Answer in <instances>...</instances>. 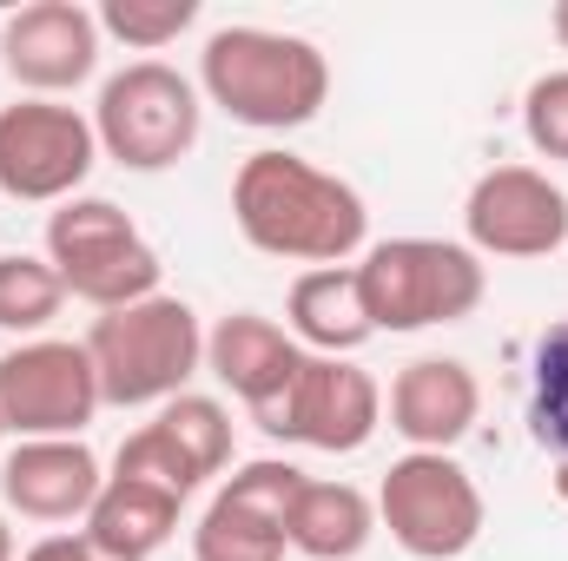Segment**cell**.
Segmentation results:
<instances>
[{
    "label": "cell",
    "mask_w": 568,
    "mask_h": 561,
    "mask_svg": "<svg viewBox=\"0 0 568 561\" xmlns=\"http://www.w3.org/2000/svg\"><path fill=\"white\" fill-rule=\"evenodd\" d=\"M93 417H100V377H93L87 344L27 337L0 357V429L13 442L80 436Z\"/></svg>",
    "instance_id": "9"
},
{
    "label": "cell",
    "mask_w": 568,
    "mask_h": 561,
    "mask_svg": "<svg viewBox=\"0 0 568 561\" xmlns=\"http://www.w3.org/2000/svg\"><path fill=\"white\" fill-rule=\"evenodd\" d=\"M483 417V384L463 357H417L390 377V429L410 449H456Z\"/></svg>",
    "instance_id": "15"
},
{
    "label": "cell",
    "mask_w": 568,
    "mask_h": 561,
    "mask_svg": "<svg viewBox=\"0 0 568 561\" xmlns=\"http://www.w3.org/2000/svg\"><path fill=\"white\" fill-rule=\"evenodd\" d=\"M20 561H113V555H100L87 536H40Z\"/></svg>",
    "instance_id": "25"
},
{
    "label": "cell",
    "mask_w": 568,
    "mask_h": 561,
    "mask_svg": "<svg viewBox=\"0 0 568 561\" xmlns=\"http://www.w3.org/2000/svg\"><path fill=\"white\" fill-rule=\"evenodd\" d=\"M205 126V100H199V80H185L179 67L165 60H133L120 67L106 86H100V106H93V133L100 152L126 172H165L179 165Z\"/></svg>",
    "instance_id": "6"
},
{
    "label": "cell",
    "mask_w": 568,
    "mask_h": 561,
    "mask_svg": "<svg viewBox=\"0 0 568 561\" xmlns=\"http://www.w3.org/2000/svg\"><path fill=\"white\" fill-rule=\"evenodd\" d=\"M199 100L232 113L252 133L311 126L331 100V60L304 33L272 27H219L199 53Z\"/></svg>",
    "instance_id": "2"
},
{
    "label": "cell",
    "mask_w": 568,
    "mask_h": 561,
    "mask_svg": "<svg viewBox=\"0 0 568 561\" xmlns=\"http://www.w3.org/2000/svg\"><path fill=\"white\" fill-rule=\"evenodd\" d=\"M284 529L239 509L232 496H212V509L192 529V561H284Z\"/></svg>",
    "instance_id": "20"
},
{
    "label": "cell",
    "mask_w": 568,
    "mask_h": 561,
    "mask_svg": "<svg viewBox=\"0 0 568 561\" xmlns=\"http://www.w3.org/2000/svg\"><path fill=\"white\" fill-rule=\"evenodd\" d=\"M67 304V284L47 258L33 252H0V330L13 337H40Z\"/></svg>",
    "instance_id": "21"
},
{
    "label": "cell",
    "mask_w": 568,
    "mask_h": 561,
    "mask_svg": "<svg viewBox=\"0 0 568 561\" xmlns=\"http://www.w3.org/2000/svg\"><path fill=\"white\" fill-rule=\"evenodd\" d=\"M284 330L311 350V357H351L364 350L377 330H371V310H364V290H357V265H317L291 284L284 297Z\"/></svg>",
    "instance_id": "16"
},
{
    "label": "cell",
    "mask_w": 568,
    "mask_h": 561,
    "mask_svg": "<svg viewBox=\"0 0 568 561\" xmlns=\"http://www.w3.org/2000/svg\"><path fill=\"white\" fill-rule=\"evenodd\" d=\"M192 20H199V0H106V7H100V33L126 40L133 53L172 47Z\"/></svg>",
    "instance_id": "23"
},
{
    "label": "cell",
    "mask_w": 568,
    "mask_h": 561,
    "mask_svg": "<svg viewBox=\"0 0 568 561\" xmlns=\"http://www.w3.org/2000/svg\"><path fill=\"white\" fill-rule=\"evenodd\" d=\"M47 265L60 272L67 297L93 310H126L140 297H159V252L140 238V225L113 198H67L47 218Z\"/></svg>",
    "instance_id": "5"
},
{
    "label": "cell",
    "mask_w": 568,
    "mask_h": 561,
    "mask_svg": "<svg viewBox=\"0 0 568 561\" xmlns=\"http://www.w3.org/2000/svg\"><path fill=\"white\" fill-rule=\"evenodd\" d=\"M159 429H165V442L199 469V482H212V476H225V462H232V410L219 404V397H199V390H185V397H172V404H159Z\"/></svg>",
    "instance_id": "19"
},
{
    "label": "cell",
    "mask_w": 568,
    "mask_h": 561,
    "mask_svg": "<svg viewBox=\"0 0 568 561\" xmlns=\"http://www.w3.org/2000/svg\"><path fill=\"white\" fill-rule=\"evenodd\" d=\"M304 344L272 324L265 310H232V317H219L212 330H205V370L258 417V410H272L284 390H291V377L304 370Z\"/></svg>",
    "instance_id": "14"
},
{
    "label": "cell",
    "mask_w": 568,
    "mask_h": 561,
    "mask_svg": "<svg viewBox=\"0 0 568 561\" xmlns=\"http://www.w3.org/2000/svg\"><path fill=\"white\" fill-rule=\"evenodd\" d=\"M100 377V404L113 410H159L185 397V384L205 370V330L185 297H140L126 310H100L80 337Z\"/></svg>",
    "instance_id": "3"
},
{
    "label": "cell",
    "mask_w": 568,
    "mask_h": 561,
    "mask_svg": "<svg viewBox=\"0 0 568 561\" xmlns=\"http://www.w3.org/2000/svg\"><path fill=\"white\" fill-rule=\"evenodd\" d=\"M556 496H562V509H568V456L556 462Z\"/></svg>",
    "instance_id": "28"
},
{
    "label": "cell",
    "mask_w": 568,
    "mask_h": 561,
    "mask_svg": "<svg viewBox=\"0 0 568 561\" xmlns=\"http://www.w3.org/2000/svg\"><path fill=\"white\" fill-rule=\"evenodd\" d=\"M258 429L278 436V442H304V449H324V456H351L377 436L384 422V390L364 364L351 357H304V370L291 377L272 410H258Z\"/></svg>",
    "instance_id": "10"
},
{
    "label": "cell",
    "mask_w": 568,
    "mask_h": 561,
    "mask_svg": "<svg viewBox=\"0 0 568 561\" xmlns=\"http://www.w3.org/2000/svg\"><path fill=\"white\" fill-rule=\"evenodd\" d=\"M529 436L556 449V462L568 456V317L536 337L529 357Z\"/></svg>",
    "instance_id": "22"
},
{
    "label": "cell",
    "mask_w": 568,
    "mask_h": 561,
    "mask_svg": "<svg viewBox=\"0 0 568 561\" xmlns=\"http://www.w3.org/2000/svg\"><path fill=\"white\" fill-rule=\"evenodd\" d=\"M476 258H549L568 245V192L536 165H489L463 198Z\"/></svg>",
    "instance_id": "11"
},
{
    "label": "cell",
    "mask_w": 568,
    "mask_h": 561,
    "mask_svg": "<svg viewBox=\"0 0 568 561\" xmlns=\"http://www.w3.org/2000/svg\"><path fill=\"white\" fill-rule=\"evenodd\" d=\"M483 489L476 476L443 456V449H410L390 462V476L377 482V529H390V542L417 561H456L483 542Z\"/></svg>",
    "instance_id": "7"
},
{
    "label": "cell",
    "mask_w": 568,
    "mask_h": 561,
    "mask_svg": "<svg viewBox=\"0 0 568 561\" xmlns=\"http://www.w3.org/2000/svg\"><path fill=\"white\" fill-rule=\"evenodd\" d=\"M232 218L252 252L284 258V265H344L371 238L364 192L344 185L337 172L297 159V152H252L232 178Z\"/></svg>",
    "instance_id": "1"
},
{
    "label": "cell",
    "mask_w": 568,
    "mask_h": 561,
    "mask_svg": "<svg viewBox=\"0 0 568 561\" xmlns=\"http://www.w3.org/2000/svg\"><path fill=\"white\" fill-rule=\"evenodd\" d=\"M100 13L80 0H33L0 27V67L27 100H60L100 73Z\"/></svg>",
    "instance_id": "12"
},
{
    "label": "cell",
    "mask_w": 568,
    "mask_h": 561,
    "mask_svg": "<svg viewBox=\"0 0 568 561\" xmlns=\"http://www.w3.org/2000/svg\"><path fill=\"white\" fill-rule=\"evenodd\" d=\"M106 476L100 456L80 436H53V442H13L0 456V502L27 522H87V509L100 502Z\"/></svg>",
    "instance_id": "13"
},
{
    "label": "cell",
    "mask_w": 568,
    "mask_h": 561,
    "mask_svg": "<svg viewBox=\"0 0 568 561\" xmlns=\"http://www.w3.org/2000/svg\"><path fill=\"white\" fill-rule=\"evenodd\" d=\"M100 165V133L80 106L13 100L0 106V192L13 205H67Z\"/></svg>",
    "instance_id": "8"
},
{
    "label": "cell",
    "mask_w": 568,
    "mask_h": 561,
    "mask_svg": "<svg viewBox=\"0 0 568 561\" xmlns=\"http://www.w3.org/2000/svg\"><path fill=\"white\" fill-rule=\"evenodd\" d=\"M549 33L562 40V53H568V0H556V13H549Z\"/></svg>",
    "instance_id": "26"
},
{
    "label": "cell",
    "mask_w": 568,
    "mask_h": 561,
    "mask_svg": "<svg viewBox=\"0 0 568 561\" xmlns=\"http://www.w3.org/2000/svg\"><path fill=\"white\" fill-rule=\"evenodd\" d=\"M523 133L542 159H562L568 165V67L562 73H542L529 93H523Z\"/></svg>",
    "instance_id": "24"
},
{
    "label": "cell",
    "mask_w": 568,
    "mask_h": 561,
    "mask_svg": "<svg viewBox=\"0 0 568 561\" xmlns=\"http://www.w3.org/2000/svg\"><path fill=\"white\" fill-rule=\"evenodd\" d=\"M0 442H7V429H0Z\"/></svg>",
    "instance_id": "29"
},
{
    "label": "cell",
    "mask_w": 568,
    "mask_h": 561,
    "mask_svg": "<svg viewBox=\"0 0 568 561\" xmlns=\"http://www.w3.org/2000/svg\"><path fill=\"white\" fill-rule=\"evenodd\" d=\"M179 529V496L159 482H133V476H106L100 502L87 509V542L113 561H152Z\"/></svg>",
    "instance_id": "17"
},
{
    "label": "cell",
    "mask_w": 568,
    "mask_h": 561,
    "mask_svg": "<svg viewBox=\"0 0 568 561\" xmlns=\"http://www.w3.org/2000/svg\"><path fill=\"white\" fill-rule=\"evenodd\" d=\"M357 290H364V310H371L377 337L384 330L410 337V330H436V324H463L483 304L489 272L456 238H384V245L364 252Z\"/></svg>",
    "instance_id": "4"
},
{
    "label": "cell",
    "mask_w": 568,
    "mask_h": 561,
    "mask_svg": "<svg viewBox=\"0 0 568 561\" xmlns=\"http://www.w3.org/2000/svg\"><path fill=\"white\" fill-rule=\"evenodd\" d=\"M0 561H20L13 555V529H7V516H0Z\"/></svg>",
    "instance_id": "27"
},
{
    "label": "cell",
    "mask_w": 568,
    "mask_h": 561,
    "mask_svg": "<svg viewBox=\"0 0 568 561\" xmlns=\"http://www.w3.org/2000/svg\"><path fill=\"white\" fill-rule=\"evenodd\" d=\"M377 536V502L357 489V482H304L297 489V509H291V529L284 542L311 561H357Z\"/></svg>",
    "instance_id": "18"
}]
</instances>
